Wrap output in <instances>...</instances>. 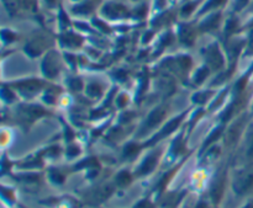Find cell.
Returning <instances> with one entry per match:
<instances>
[{"label": "cell", "mask_w": 253, "mask_h": 208, "mask_svg": "<svg viewBox=\"0 0 253 208\" xmlns=\"http://www.w3.org/2000/svg\"><path fill=\"white\" fill-rule=\"evenodd\" d=\"M252 185H253V172L249 173V174L245 175L244 177H241V179L237 181L236 190L239 192H244L246 191V190H249Z\"/></svg>", "instance_id": "1"}, {"label": "cell", "mask_w": 253, "mask_h": 208, "mask_svg": "<svg viewBox=\"0 0 253 208\" xmlns=\"http://www.w3.org/2000/svg\"><path fill=\"white\" fill-rule=\"evenodd\" d=\"M163 116H165V112H163L162 110L153 111V112L151 113V115L148 116V118H147V126H148V127H153V126L157 125V123L160 122L161 120H162Z\"/></svg>", "instance_id": "2"}, {"label": "cell", "mask_w": 253, "mask_h": 208, "mask_svg": "<svg viewBox=\"0 0 253 208\" xmlns=\"http://www.w3.org/2000/svg\"><path fill=\"white\" fill-rule=\"evenodd\" d=\"M156 163H157V158L153 155V157H150L146 159V162L143 163L142 167H141L140 169V173L141 174H147V173L152 172L153 168L156 167Z\"/></svg>", "instance_id": "3"}, {"label": "cell", "mask_w": 253, "mask_h": 208, "mask_svg": "<svg viewBox=\"0 0 253 208\" xmlns=\"http://www.w3.org/2000/svg\"><path fill=\"white\" fill-rule=\"evenodd\" d=\"M209 59H210V63L214 66V68H220V67L222 66V58H221V56H220L219 51L210 52Z\"/></svg>", "instance_id": "4"}, {"label": "cell", "mask_w": 253, "mask_h": 208, "mask_svg": "<svg viewBox=\"0 0 253 208\" xmlns=\"http://www.w3.org/2000/svg\"><path fill=\"white\" fill-rule=\"evenodd\" d=\"M182 118H183V116H180V117L175 118V120H173L172 122L168 123V125L166 126L165 128H163V131H162V133H161L160 138H161V137H163V136L168 135V133H170V132H172L173 130H175V127H177L178 125H179V122H180V120H182Z\"/></svg>", "instance_id": "5"}, {"label": "cell", "mask_w": 253, "mask_h": 208, "mask_svg": "<svg viewBox=\"0 0 253 208\" xmlns=\"http://www.w3.org/2000/svg\"><path fill=\"white\" fill-rule=\"evenodd\" d=\"M128 182H130V175H128V173L126 172L120 173L118 176V184L121 185V186H124V185H127Z\"/></svg>", "instance_id": "6"}, {"label": "cell", "mask_w": 253, "mask_h": 208, "mask_svg": "<svg viewBox=\"0 0 253 208\" xmlns=\"http://www.w3.org/2000/svg\"><path fill=\"white\" fill-rule=\"evenodd\" d=\"M208 74H209L208 68H202L199 71H198L197 76H195V81H197V83H202V81L207 78Z\"/></svg>", "instance_id": "7"}, {"label": "cell", "mask_w": 253, "mask_h": 208, "mask_svg": "<svg viewBox=\"0 0 253 208\" xmlns=\"http://www.w3.org/2000/svg\"><path fill=\"white\" fill-rule=\"evenodd\" d=\"M136 152H138V147L136 144H128L125 149L126 155H132V154H135Z\"/></svg>", "instance_id": "8"}, {"label": "cell", "mask_w": 253, "mask_h": 208, "mask_svg": "<svg viewBox=\"0 0 253 208\" xmlns=\"http://www.w3.org/2000/svg\"><path fill=\"white\" fill-rule=\"evenodd\" d=\"M220 135H221V128H219V130L214 131V133H212V135L210 136L209 138H208V140H207V145H208V144H210V143L214 142V140L216 139V138H219V136H220Z\"/></svg>", "instance_id": "9"}, {"label": "cell", "mask_w": 253, "mask_h": 208, "mask_svg": "<svg viewBox=\"0 0 253 208\" xmlns=\"http://www.w3.org/2000/svg\"><path fill=\"white\" fill-rule=\"evenodd\" d=\"M88 93L91 94V95H99L100 94V88L98 85H95V84H93V85H90L88 88Z\"/></svg>", "instance_id": "10"}, {"label": "cell", "mask_w": 253, "mask_h": 208, "mask_svg": "<svg viewBox=\"0 0 253 208\" xmlns=\"http://www.w3.org/2000/svg\"><path fill=\"white\" fill-rule=\"evenodd\" d=\"M51 179L53 180L54 182H62L63 181V176H62L61 174H58V173H51Z\"/></svg>", "instance_id": "11"}, {"label": "cell", "mask_w": 253, "mask_h": 208, "mask_svg": "<svg viewBox=\"0 0 253 208\" xmlns=\"http://www.w3.org/2000/svg\"><path fill=\"white\" fill-rule=\"evenodd\" d=\"M193 99H194V101L203 104L205 101V99H207V94H198V95H195Z\"/></svg>", "instance_id": "12"}, {"label": "cell", "mask_w": 253, "mask_h": 208, "mask_svg": "<svg viewBox=\"0 0 253 208\" xmlns=\"http://www.w3.org/2000/svg\"><path fill=\"white\" fill-rule=\"evenodd\" d=\"M71 86H72V88H73V89H76V90H79V89L82 88L81 80H78V79H76V80H72Z\"/></svg>", "instance_id": "13"}, {"label": "cell", "mask_w": 253, "mask_h": 208, "mask_svg": "<svg viewBox=\"0 0 253 208\" xmlns=\"http://www.w3.org/2000/svg\"><path fill=\"white\" fill-rule=\"evenodd\" d=\"M2 96H4V98H6L7 100H10V99L14 98V96H12V94L10 93V91H7L6 89H2Z\"/></svg>", "instance_id": "14"}, {"label": "cell", "mask_w": 253, "mask_h": 208, "mask_svg": "<svg viewBox=\"0 0 253 208\" xmlns=\"http://www.w3.org/2000/svg\"><path fill=\"white\" fill-rule=\"evenodd\" d=\"M231 111H232V107H230L229 110H227L226 112H225V115L222 116V120H224V121L229 120V118H230V116H231Z\"/></svg>", "instance_id": "15"}, {"label": "cell", "mask_w": 253, "mask_h": 208, "mask_svg": "<svg viewBox=\"0 0 253 208\" xmlns=\"http://www.w3.org/2000/svg\"><path fill=\"white\" fill-rule=\"evenodd\" d=\"M116 78L120 79V80H125L126 74L124 73V71H118V74H116Z\"/></svg>", "instance_id": "16"}, {"label": "cell", "mask_w": 253, "mask_h": 208, "mask_svg": "<svg viewBox=\"0 0 253 208\" xmlns=\"http://www.w3.org/2000/svg\"><path fill=\"white\" fill-rule=\"evenodd\" d=\"M78 152H79L78 148H71V149L68 150V154L69 155H76V154H78Z\"/></svg>", "instance_id": "17"}, {"label": "cell", "mask_w": 253, "mask_h": 208, "mask_svg": "<svg viewBox=\"0 0 253 208\" xmlns=\"http://www.w3.org/2000/svg\"><path fill=\"white\" fill-rule=\"evenodd\" d=\"M192 10H193V5H189V6H185L184 9H183V12H184V14H187V12H188V14H189V12L192 11Z\"/></svg>", "instance_id": "18"}, {"label": "cell", "mask_w": 253, "mask_h": 208, "mask_svg": "<svg viewBox=\"0 0 253 208\" xmlns=\"http://www.w3.org/2000/svg\"><path fill=\"white\" fill-rule=\"evenodd\" d=\"M244 85H245V79H242V80H240L239 86H237V89H239V90H241V89L244 88Z\"/></svg>", "instance_id": "19"}, {"label": "cell", "mask_w": 253, "mask_h": 208, "mask_svg": "<svg viewBox=\"0 0 253 208\" xmlns=\"http://www.w3.org/2000/svg\"><path fill=\"white\" fill-rule=\"evenodd\" d=\"M197 208H207V206H205L204 204H199V205H198Z\"/></svg>", "instance_id": "20"}, {"label": "cell", "mask_w": 253, "mask_h": 208, "mask_svg": "<svg viewBox=\"0 0 253 208\" xmlns=\"http://www.w3.org/2000/svg\"><path fill=\"white\" fill-rule=\"evenodd\" d=\"M250 152L253 153V138H252V143H251V147H250Z\"/></svg>", "instance_id": "21"}, {"label": "cell", "mask_w": 253, "mask_h": 208, "mask_svg": "<svg viewBox=\"0 0 253 208\" xmlns=\"http://www.w3.org/2000/svg\"><path fill=\"white\" fill-rule=\"evenodd\" d=\"M246 208H253V205H250V206H247Z\"/></svg>", "instance_id": "22"}]
</instances>
